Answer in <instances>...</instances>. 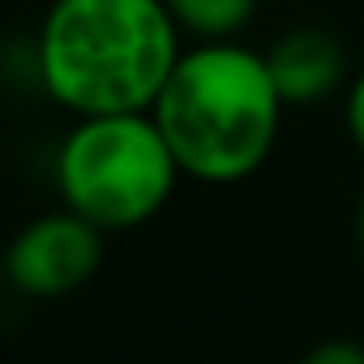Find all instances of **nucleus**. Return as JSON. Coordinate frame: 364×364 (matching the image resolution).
Wrapping results in <instances>:
<instances>
[{"label": "nucleus", "instance_id": "obj_1", "mask_svg": "<svg viewBox=\"0 0 364 364\" xmlns=\"http://www.w3.org/2000/svg\"><path fill=\"white\" fill-rule=\"evenodd\" d=\"M167 0H52L35 35V73L73 116L150 112L185 52Z\"/></svg>", "mask_w": 364, "mask_h": 364}, {"label": "nucleus", "instance_id": "obj_2", "mask_svg": "<svg viewBox=\"0 0 364 364\" xmlns=\"http://www.w3.org/2000/svg\"><path fill=\"white\" fill-rule=\"evenodd\" d=\"M283 107L266 52L210 39L180 52L150 116L185 176L202 185H236L270 159Z\"/></svg>", "mask_w": 364, "mask_h": 364}, {"label": "nucleus", "instance_id": "obj_3", "mask_svg": "<svg viewBox=\"0 0 364 364\" xmlns=\"http://www.w3.org/2000/svg\"><path fill=\"white\" fill-rule=\"evenodd\" d=\"M185 176L150 112L77 116L56 150V189L69 210L99 232L150 223Z\"/></svg>", "mask_w": 364, "mask_h": 364}, {"label": "nucleus", "instance_id": "obj_4", "mask_svg": "<svg viewBox=\"0 0 364 364\" xmlns=\"http://www.w3.org/2000/svg\"><path fill=\"white\" fill-rule=\"evenodd\" d=\"M103 236L107 232H99L69 206L39 215L5 245V279L31 300L69 296L95 279L103 262Z\"/></svg>", "mask_w": 364, "mask_h": 364}, {"label": "nucleus", "instance_id": "obj_5", "mask_svg": "<svg viewBox=\"0 0 364 364\" xmlns=\"http://www.w3.org/2000/svg\"><path fill=\"white\" fill-rule=\"evenodd\" d=\"M266 65H270V77H274V86H279L287 107L326 103L347 82V52H343V43L334 35H326V31H313V26L279 35L266 48Z\"/></svg>", "mask_w": 364, "mask_h": 364}, {"label": "nucleus", "instance_id": "obj_6", "mask_svg": "<svg viewBox=\"0 0 364 364\" xmlns=\"http://www.w3.org/2000/svg\"><path fill=\"white\" fill-rule=\"evenodd\" d=\"M167 9L189 39L210 43V39H236L253 22L257 0H167Z\"/></svg>", "mask_w": 364, "mask_h": 364}, {"label": "nucleus", "instance_id": "obj_7", "mask_svg": "<svg viewBox=\"0 0 364 364\" xmlns=\"http://www.w3.org/2000/svg\"><path fill=\"white\" fill-rule=\"evenodd\" d=\"M343 116H347V133L355 141V150L364 154V69L347 82V99H343Z\"/></svg>", "mask_w": 364, "mask_h": 364}, {"label": "nucleus", "instance_id": "obj_8", "mask_svg": "<svg viewBox=\"0 0 364 364\" xmlns=\"http://www.w3.org/2000/svg\"><path fill=\"white\" fill-rule=\"evenodd\" d=\"M304 360L309 364H364V347L351 338H330V343H317Z\"/></svg>", "mask_w": 364, "mask_h": 364}, {"label": "nucleus", "instance_id": "obj_9", "mask_svg": "<svg viewBox=\"0 0 364 364\" xmlns=\"http://www.w3.org/2000/svg\"><path fill=\"white\" fill-rule=\"evenodd\" d=\"M355 245L364 253V193H360V206H355Z\"/></svg>", "mask_w": 364, "mask_h": 364}, {"label": "nucleus", "instance_id": "obj_10", "mask_svg": "<svg viewBox=\"0 0 364 364\" xmlns=\"http://www.w3.org/2000/svg\"><path fill=\"white\" fill-rule=\"evenodd\" d=\"M9 279H5V249H0V287H5Z\"/></svg>", "mask_w": 364, "mask_h": 364}]
</instances>
